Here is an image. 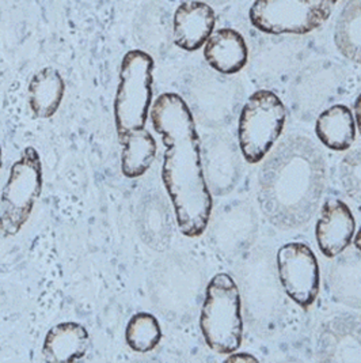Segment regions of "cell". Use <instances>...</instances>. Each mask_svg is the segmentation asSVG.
<instances>
[{
	"label": "cell",
	"instance_id": "6da1fadb",
	"mask_svg": "<svg viewBox=\"0 0 361 363\" xmlns=\"http://www.w3.org/2000/svg\"><path fill=\"white\" fill-rule=\"evenodd\" d=\"M151 123L166 146L162 182L178 228L186 237H198L208 226L212 196L202 173L195 118L180 96L164 93L151 108Z\"/></svg>",
	"mask_w": 361,
	"mask_h": 363
},
{
	"label": "cell",
	"instance_id": "7a4b0ae2",
	"mask_svg": "<svg viewBox=\"0 0 361 363\" xmlns=\"http://www.w3.org/2000/svg\"><path fill=\"white\" fill-rule=\"evenodd\" d=\"M326 182L321 151L304 136L281 142L260 172V204L272 225L295 229L315 214Z\"/></svg>",
	"mask_w": 361,
	"mask_h": 363
},
{
	"label": "cell",
	"instance_id": "3957f363",
	"mask_svg": "<svg viewBox=\"0 0 361 363\" xmlns=\"http://www.w3.org/2000/svg\"><path fill=\"white\" fill-rule=\"evenodd\" d=\"M200 328L207 346L217 354H232L241 347L243 336L241 296L230 275L217 274L208 283Z\"/></svg>",
	"mask_w": 361,
	"mask_h": 363
},
{
	"label": "cell",
	"instance_id": "277c9868",
	"mask_svg": "<svg viewBox=\"0 0 361 363\" xmlns=\"http://www.w3.org/2000/svg\"><path fill=\"white\" fill-rule=\"evenodd\" d=\"M154 59L147 52L130 50L120 66L115 91V123L118 136L146 127L152 102Z\"/></svg>",
	"mask_w": 361,
	"mask_h": 363
},
{
	"label": "cell",
	"instance_id": "5b68a950",
	"mask_svg": "<svg viewBox=\"0 0 361 363\" xmlns=\"http://www.w3.org/2000/svg\"><path fill=\"white\" fill-rule=\"evenodd\" d=\"M42 191V162L38 151L29 146L11 166L1 191L0 235L14 237L29 220Z\"/></svg>",
	"mask_w": 361,
	"mask_h": 363
},
{
	"label": "cell",
	"instance_id": "8992f818",
	"mask_svg": "<svg viewBox=\"0 0 361 363\" xmlns=\"http://www.w3.org/2000/svg\"><path fill=\"white\" fill-rule=\"evenodd\" d=\"M287 109L269 90H258L247 99L239 116V147L248 164L261 162L284 130Z\"/></svg>",
	"mask_w": 361,
	"mask_h": 363
},
{
	"label": "cell",
	"instance_id": "52a82bcc",
	"mask_svg": "<svg viewBox=\"0 0 361 363\" xmlns=\"http://www.w3.org/2000/svg\"><path fill=\"white\" fill-rule=\"evenodd\" d=\"M337 0H256L250 22L268 34H307L331 16Z\"/></svg>",
	"mask_w": 361,
	"mask_h": 363
},
{
	"label": "cell",
	"instance_id": "ba28073f",
	"mask_svg": "<svg viewBox=\"0 0 361 363\" xmlns=\"http://www.w3.org/2000/svg\"><path fill=\"white\" fill-rule=\"evenodd\" d=\"M280 281L294 302L310 308L319 293V267L311 249L303 242H290L277 252Z\"/></svg>",
	"mask_w": 361,
	"mask_h": 363
},
{
	"label": "cell",
	"instance_id": "9c48e42d",
	"mask_svg": "<svg viewBox=\"0 0 361 363\" xmlns=\"http://www.w3.org/2000/svg\"><path fill=\"white\" fill-rule=\"evenodd\" d=\"M356 222L350 208L343 200L330 199L321 210L315 226V237L326 257H336L352 242Z\"/></svg>",
	"mask_w": 361,
	"mask_h": 363
},
{
	"label": "cell",
	"instance_id": "30bf717a",
	"mask_svg": "<svg viewBox=\"0 0 361 363\" xmlns=\"http://www.w3.org/2000/svg\"><path fill=\"white\" fill-rule=\"evenodd\" d=\"M216 16L214 9L202 1H185L174 13L173 34L174 43L180 50H200L214 33Z\"/></svg>",
	"mask_w": 361,
	"mask_h": 363
},
{
	"label": "cell",
	"instance_id": "8fae6325",
	"mask_svg": "<svg viewBox=\"0 0 361 363\" xmlns=\"http://www.w3.org/2000/svg\"><path fill=\"white\" fill-rule=\"evenodd\" d=\"M90 348V335L79 323L67 321L52 327L42 345L45 362L69 363L82 359Z\"/></svg>",
	"mask_w": 361,
	"mask_h": 363
},
{
	"label": "cell",
	"instance_id": "7c38bea8",
	"mask_svg": "<svg viewBox=\"0 0 361 363\" xmlns=\"http://www.w3.org/2000/svg\"><path fill=\"white\" fill-rule=\"evenodd\" d=\"M204 45L205 60L222 74H236L246 66V43L236 30L219 29Z\"/></svg>",
	"mask_w": 361,
	"mask_h": 363
},
{
	"label": "cell",
	"instance_id": "4fadbf2b",
	"mask_svg": "<svg viewBox=\"0 0 361 363\" xmlns=\"http://www.w3.org/2000/svg\"><path fill=\"white\" fill-rule=\"evenodd\" d=\"M29 105L35 117L50 118L64 99L66 83L53 67H45L34 74L29 83Z\"/></svg>",
	"mask_w": 361,
	"mask_h": 363
},
{
	"label": "cell",
	"instance_id": "5bb4252c",
	"mask_svg": "<svg viewBox=\"0 0 361 363\" xmlns=\"http://www.w3.org/2000/svg\"><path fill=\"white\" fill-rule=\"evenodd\" d=\"M122 146L121 172L127 179L142 177L156 155V142L146 128L133 130L118 136Z\"/></svg>",
	"mask_w": 361,
	"mask_h": 363
},
{
	"label": "cell",
	"instance_id": "9a60e30c",
	"mask_svg": "<svg viewBox=\"0 0 361 363\" xmlns=\"http://www.w3.org/2000/svg\"><path fill=\"white\" fill-rule=\"evenodd\" d=\"M319 140L334 151L349 149L356 136L355 120L350 109L345 105H334L322 112L315 124Z\"/></svg>",
	"mask_w": 361,
	"mask_h": 363
},
{
	"label": "cell",
	"instance_id": "2e32d148",
	"mask_svg": "<svg viewBox=\"0 0 361 363\" xmlns=\"http://www.w3.org/2000/svg\"><path fill=\"white\" fill-rule=\"evenodd\" d=\"M334 43L340 53L361 65V0H348L337 18Z\"/></svg>",
	"mask_w": 361,
	"mask_h": 363
},
{
	"label": "cell",
	"instance_id": "e0dca14e",
	"mask_svg": "<svg viewBox=\"0 0 361 363\" xmlns=\"http://www.w3.org/2000/svg\"><path fill=\"white\" fill-rule=\"evenodd\" d=\"M162 330L155 315L147 312L133 314L125 328V340L134 352L146 354L159 345Z\"/></svg>",
	"mask_w": 361,
	"mask_h": 363
},
{
	"label": "cell",
	"instance_id": "ac0fdd59",
	"mask_svg": "<svg viewBox=\"0 0 361 363\" xmlns=\"http://www.w3.org/2000/svg\"><path fill=\"white\" fill-rule=\"evenodd\" d=\"M340 177L348 196L361 201V150L345 155L340 167Z\"/></svg>",
	"mask_w": 361,
	"mask_h": 363
},
{
	"label": "cell",
	"instance_id": "d6986e66",
	"mask_svg": "<svg viewBox=\"0 0 361 363\" xmlns=\"http://www.w3.org/2000/svg\"><path fill=\"white\" fill-rule=\"evenodd\" d=\"M226 362H258V359L250 354L246 352H236V354H231L230 357L226 359Z\"/></svg>",
	"mask_w": 361,
	"mask_h": 363
},
{
	"label": "cell",
	"instance_id": "ffe728a7",
	"mask_svg": "<svg viewBox=\"0 0 361 363\" xmlns=\"http://www.w3.org/2000/svg\"><path fill=\"white\" fill-rule=\"evenodd\" d=\"M355 117H356V124H357V128L361 133V94L356 99L355 102Z\"/></svg>",
	"mask_w": 361,
	"mask_h": 363
},
{
	"label": "cell",
	"instance_id": "44dd1931",
	"mask_svg": "<svg viewBox=\"0 0 361 363\" xmlns=\"http://www.w3.org/2000/svg\"><path fill=\"white\" fill-rule=\"evenodd\" d=\"M355 245H356V248L359 249L361 252V229L359 230V233L356 234V238H355Z\"/></svg>",
	"mask_w": 361,
	"mask_h": 363
},
{
	"label": "cell",
	"instance_id": "7402d4cb",
	"mask_svg": "<svg viewBox=\"0 0 361 363\" xmlns=\"http://www.w3.org/2000/svg\"><path fill=\"white\" fill-rule=\"evenodd\" d=\"M1 164H3V158H1V146H0V167H1Z\"/></svg>",
	"mask_w": 361,
	"mask_h": 363
}]
</instances>
